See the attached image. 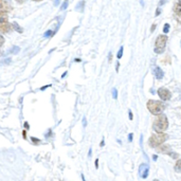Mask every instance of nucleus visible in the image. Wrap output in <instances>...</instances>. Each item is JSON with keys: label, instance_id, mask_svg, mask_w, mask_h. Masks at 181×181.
<instances>
[{"label": "nucleus", "instance_id": "1", "mask_svg": "<svg viewBox=\"0 0 181 181\" xmlns=\"http://www.w3.org/2000/svg\"><path fill=\"white\" fill-rule=\"evenodd\" d=\"M154 129L157 132H164L168 127V121L164 114H158V116L156 118L155 122H154Z\"/></svg>", "mask_w": 181, "mask_h": 181}, {"label": "nucleus", "instance_id": "2", "mask_svg": "<svg viewBox=\"0 0 181 181\" xmlns=\"http://www.w3.org/2000/svg\"><path fill=\"white\" fill-rule=\"evenodd\" d=\"M166 139H167V135L164 134V132H157V134H154L152 137L149 138V145L152 147H158L161 144L165 142Z\"/></svg>", "mask_w": 181, "mask_h": 181}, {"label": "nucleus", "instance_id": "3", "mask_svg": "<svg viewBox=\"0 0 181 181\" xmlns=\"http://www.w3.org/2000/svg\"><path fill=\"white\" fill-rule=\"evenodd\" d=\"M147 109L153 114H161L164 110V104L160 101L149 100L147 102Z\"/></svg>", "mask_w": 181, "mask_h": 181}, {"label": "nucleus", "instance_id": "4", "mask_svg": "<svg viewBox=\"0 0 181 181\" xmlns=\"http://www.w3.org/2000/svg\"><path fill=\"white\" fill-rule=\"evenodd\" d=\"M166 40H167V37L162 34V35H159L156 39V44H155V52L158 53V54H161L164 52V49H165L166 46Z\"/></svg>", "mask_w": 181, "mask_h": 181}, {"label": "nucleus", "instance_id": "5", "mask_svg": "<svg viewBox=\"0 0 181 181\" xmlns=\"http://www.w3.org/2000/svg\"><path fill=\"white\" fill-rule=\"evenodd\" d=\"M158 96H160V98H161V100H163V101H167V100L171 98L172 94L166 88L161 87V88L158 89Z\"/></svg>", "mask_w": 181, "mask_h": 181}, {"label": "nucleus", "instance_id": "6", "mask_svg": "<svg viewBox=\"0 0 181 181\" xmlns=\"http://www.w3.org/2000/svg\"><path fill=\"white\" fill-rule=\"evenodd\" d=\"M174 13L177 20L181 22V0H176V2L174 4Z\"/></svg>", "mask_w": 181, "mask_h": 181}, {"label": "nucleus", "instance_id": "7", "mask_svg": "<svg viewBox=\"0 0 181 181\" xmlns=\"http://www.w3.org/2000/svg\"><path fill=\"white\" fill-rule=\"evenodd\" d=\"M139 176L143 179L147 178V176H148V165L147 164L143 163V164H141V165L139 166Z\"/></svg>", "mask_w": 181, "mask_h": 181}, {"label": "nucleus", "instance_id": "8", "mask_svg": "<svg viewBox=\"0 0 181 181\" xmlns=\"http://www.w3.org/2000/svg\"><path fill=\"white\" fill-rule=\"evenodd\" d=\"M8 13L6 12H0V27L4 26V24H6L8 22Z\"/></svg>", "mask_w": 181, "mask_h": 181}, {"label": "nucleus", "instance_id": "9", "mask_svg": "<svg viewBox=\"0 0 181 181\" xmlns=\"http://www.w3.org/2000/svg\"><path fill=\"white\" fill-rule=\"evenodd\" d=\"M10 10V5L5 0H0V12H6Z\"/></svg>", "mask_w": 181, "mask_h": 181}, {"label": "nucleus", "instance_id": "10", "mask_svg": "<svg viewBox=\"0 0 181 181\" xmlns=\"http://www.w3.org/2000/svg\"><path fill=\"white\" fill-rule=\"evenodd\" d=\"M155 76L157 78H159V80H161V78H163V75H164V72L162 71V69H161L160 67H158V66H156V68H155Z\"/></svg>", "mask_w": 181, "mask_h": 181}, {"label": "nucleus", "instance_id": "11", "mask_svg": "<svg viewBox=\"0 0 181 181\" xmlns=\"http://www.w3.org/2000/svg\"><path fill=\"white\" fill-rule=\"evenodd\" d=\"M10 30H11V26L9 23H6V24H4V26H2V27H0V31L3 32V33H8Z\"/></svg>", "mask_w": 181, "mask_h": 181}, {"label": "nucleus", "instance_id": "12", "mask_svg": "<svg viewBox=\"0 0 181 181\" xmlns=\"http://www.w3.org/2000/svg\"><path fill=\"white\" fill-rule=\"evenodd\" d=\"M175 171L178 172V173H181V160H178L175 165Z\"/></svg>", "mask_w": 181, "mask_h": 181}, {"label": "nucleus", "instance_id": "13", "mask_svg": "<svg viewBox=\"0 0 181 181\" xmlns=\"http://www.w3.org/2000/svg\"><path fill=\"white\" fill-rule=\"evenodd\" d=\"M168 31H170V24L168 23H165L164 24V28H163V32H164V34L168 33Z\"/></svg>", "mask_w": 181, "mask_h": 181}, {"label": "nucleus", "instance_id": "14", "mask_svg": "<svg viewBox=\"0 0 181 181\" xmlns=\"http://www.w3.org/2000/svg\"><path fill=\"white\" fill-rule=\"evenodd\" d=\"M13 27H14V28H15V30H16V29L18 30L19 33H22V29H21L20 27H19L18 24H17V23H16V22H14V23H13Z\"/></svg>", "mask_w": 181, "mask_h": 181}, {"label": "nucleus", "instance_id": "15", "mask_svg": "<svg viewBox=\"0 0 181 181\" xmlns=\"http://www.w3.org/2000/svg\"><path fill=\"white\" fill-rule=\"evenodd\" d=\"M122 55H123V47H121V48H120V50H119V52H118V55H116V57H118V58H121L122 57Z\"/></svg>", "mask_w": 181, "mask_h": 181}, {"label": "nucleus", "instance_id": "16", "mask_svg": "<svg viewBox=\"0 0 181 181\" xmlns=\"http://www.w3.org/2000/svg\"><path fill=\"white\" fill-rule=\"evenodd\" d=\"M112 96H113L114 100H116V98H118V91H116V88L112 89Z\"/></svg>", "mask_w": 181, "mask_h": 181}, {"label": "nucleus", "instance_id": "17", "mask_svg": "<svg viewBox=\"0 0 181 181\" xmlns=\"http://www.w3.org/2000/svg\"><path fill=\"white\" fill-rule=\"evenodd\" d=\"M67 6H68V0H66L65 2H64V4H62V10H65Z\"/></svg>", "mask_w": 181, "mask_h": 181}, {"label": "nucleus", "instance_id": "18", "mask_svg": "<svg viewBox=\"0 0 181 181\" xmlns=\"http://www.w3.org/2000/svg\"><path fill=\"white\" fill-rule=\"evenodd\" d=\"M3 42H4V38H3V36L0 35V48H1V46L3 45Z\"/></svg>", "mask_w": 181, "mask_h": 181}, {"label": "nucleus", "instance_id": "19", "mask_svg": "<svg viewBox=\"0 0 181 181\" xmlns=\"http://www.w3.org/2000/svg\"><path fill=\"white\" fill-rule=\"evenodd\" d=\"M166 1H167V0H160V2H159V4H160V5H163V4H164V3L166 2Z\"/></svg>", "mask_w": 181, "mask_h": 181}, {"label": "nucleus", "instance_id": "20", "mask_svg": "<svg viewBox=\"0 0 181 181\" xmlns=\"http://www.w3.org/2000/svg\"><path fill=\"white\" fill-rule=\"evenodd\" d=\"M51 32H52V31H48V32H47V33H46V34H45V36H46V37H47V36H49V35H51V34H52V33H51Z\"/></svg>", "mask_w": 181, "mask_h": 181}, {"label": "nucleus", "instance_id": "21", "mask_svg": "<svg viewBox=\"0 0 181 181\" xmlns=\"http://www.w3.org/2000/svg\"><path fill=\"white\" fill-rule=\"evenodd\" d=\"M160 13H161V10H160V9H158V10H157V12H156V16H158Z\"/></svg>", "mask_w": 181, "mask_h": 181}, {"label": "nucleus", "instance_id": "22", "mask_svg": "<svg viewBox=\"0 0 181 181\" xmlns=\"http://www.w3.org/2000/svg\"><path fill=\"white\" fill-rule=\"evenodd\" d=\"M128 140H129V141H132V134H130V135L128 136Z\"/></svg>", "mask_w": 181, "mask_h": 181}, {"label": "nucleus", "instance_id": "23", "mask_svg": "<svg viewBox=\"0 0 181 181\" xmlns=\"http://www.w3.org/2000/svg\"><path fill=\"white\" fill-rule=\"evenodd\" d=\"M96 168L98 167V159L96 160Z\"/></svg>", "mask_w": 181, "mask_h": 181}, {"label": "nucleus", "instance_id": "24", "mask_svg": "<svg viewBox=\"0 0 181 181\" xmlns=\"http://www.w3.org/2000/svg\"><path fill=\"white\" fill-rule=\"evenodd\" d=\"M155 28H156V24H153V27H152V30H150V31L153 32L154 30H155Z\"/></svg>", "mask_w": 181, "mask_h": 181}, {"label": "nucleus", "instance_id": "25", "mask_svg": "<svg viewBox=\"0 0 181 181\" xmlns=\"http://www.w3.org/2000/svg\"><path fill=\"white\" fill-rule=\"evenodd\" d=\"M129 119L132 120V113H131V111H129Z\"/></svg>", "mask_w": 181, "mask_h": 181}, {"label": "nucleus", "instance_id": "26", "mask_svg": "<svg viewBox=\"0 0 181 181\" xmlns=\"http://www.w3.org/2000/svg\"><path fill=\"white\" fill-rule=\"evenodd\" d=\"M17 2H19V3H22V2H24V0H16Z\"/></svg>", "mask_w": 181, "mask_h": 181}, {"label": "nucleus", "instance_id": "27", "mask_svg": "<svg viewBox=\"0 0 181 181\" xmlns=\"http://www.w3.org/2000/svg\"><path fill=\"white\" fill-rule=\"evenodd\" d=\"M83 123H84V126H86V119L84 118V120H83Z\"/></svg>", "mask_w": 181, "mask_h": 181}, {"label": "nucleus", "instance_id": "28", "mask_svg": "<svg viewBox=\"0 0 181 181\" xmlns=\"http://www.w3.org/2000/svg\"><path fill=\"white\" fill-rule=\"evenodd\" d=\"M109 62H111V53L109 54Z\"/></svg>", "mask_w": 181, "mask_h": 181}, {"label": "nucleus", "instance_id": "29", "mask_svg": "<svg viewBox=\"0 0 181 181\" xmlns=\"http://www.w3.org/2000/svg\"><path fill=\"white\" fill-rule=\"evenodd\" d=\"M58 1H60V0H55V3H54V4H55V5L58 4Z\"/></svg>", "mask_w": 181, "mask_h": 181}, {"label": "nucleus", "instance_id": "30", "mask_svg": "<svg viewBox=\"0 0 181 181\" xmlns=\"http://www.w3.org/2000/svg\"><path fill=\"white\" fill-rule=\"evenodd\" d=\"M33 1H42V0H33Z\"/></svg>", "mask_w": 181, "mask_h": 181}, {"label": "nucleus", "instance_id": "31", "mask_svg": "<svg viewBox=\"0 0 181 181\" xmlns=\"http://www.w3.org/2000/svg\"><path fill=\"white\" fill-rule=\"evenodd\" d=\"M154 181H159V180H157V179H155V180H154Z\"/></svg>", "mask_w": 181, "mask_h": 181}]
</instances>
